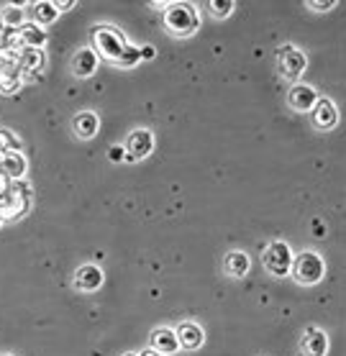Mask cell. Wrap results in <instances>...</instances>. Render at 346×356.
I'll use <instances>...</instances> for the list:
<instances>
[{
  "mask_svg": "<svg viewBox=\"0 0 346 356\" xmlns=\"http://www.w3.org/2000/svg\"><path fill=\"white\" fill-rule=\"evenodd\" d=\"M157 51H154V47H144V49H139V57L141 59H152Z\"/></svg>",
  "mask_w": 346,
  "mask_h": 356,
  "instance_id": "cell-26",
  "label": "cell"
},
{
  "mask_svg": "<svg viewBox=\"0 0 346 356\" xmlns=\"http://www.w3.org/2000/svg\"><path fill=\"white\" fill-rule=\"evenodd\" d=\"M72 70L77 77H90V74L97 70V54L88 47L80 49V51L72 57Z\"/></svg>",
  "mask_w": 346,
  "mask_h": 356,
  "instance_id": "cell-16",
  "label": "cell"
},
{
  "mask_svg": "<svg viewBox=\"0 0 346 356\" xmlns=\"http://www.w3.org/2000/svg\"><path fill=\"white\" fill-rule=\"evenodd\" d=\"M111 159H113V162H118V159H126V152H123V149H111Z\"/></svg>",
  "mask_w": 346,
  "mask_h": 356,
  "instance_id": "cell-27",
  "label": "cell"
},
{
  "mask_svg": "<svg viewBox=\"0 0 346 356\" xmlns=\"http://www.w3.org/2000/svg\"><path fill=\"white\" fill-rule=\"evenodd\" d=\"M18 36H21V44H26V49H41L47 44V31L33 24V21H26L18 29Z\"/></svg>",
  "mask_w": 346,
  "mask_h": 356,
  "instance_id": "cell-17",
  "label": "cell"
},
{
  "mask_svg": "<svg viewBox=\"0 0 346 356\" xmlns=\"http://www.w3.org/2000/svg\"><path fill=\"white\" fill-rule=\"evenodd\" d=\"M164 24L175 36H190L198 31L200 18H198L195 6H190V3H169L164 8Z\"/></svg>",
  "mask_w": 346,
  "mask_h": 356,
  "instance_id": "cell-2",
  "label": "cell"
},
{
  "mask_svg": "<svg viewBox=\"0 0 346 356\" xmlns=\"http://www.w3.org/2000/svg\"><path fill=\"white\" fill-rule=\"evenodd\" d=\"M0 172L8 179H21L26 175V156L21 152H8L0 156Z\"/></svg>",
  "mask_w": 346,
  "mask_h": 356,
  "instance_id": "cell-14",
  "label": "cell"
},
{
  "mask_svg": "<svg viewBox=\"0 0 346 356\" xmlns=\"http://www.w3.org/2000/svg\"><path fill=\"white\" fill-rule=\"evenodd\" d=\"M44 62H47V57H44L41 49H24L21 57H18V67L31 74H39L44 70Z\"/></svg>",
  "mask_w": 346,
  "mask_h": 356,
  "instance_id": "cell-20",
  "label": "cell"
},
{
  "mask_svg": "<svg viewBox=\"0 0 346 356\" xmlns=\"http://www.w3.org/2000/svg\"><path fill=\"white\" fill-rule=\"evenodd\" d=\"M21 82V67H18V59L8 51L0 49V90L6 92H13Z\"/></svg>",
  "mask_w": 346,
  "mask_h": 356,
  "instance_id": "cell-9",
  "label": "cell"
},
{
  "mask_svg": "<svg viewBox=\"0 0 346 356\" xmlns=\"http://www.w3.org/2000/svg\"><path fill=\"white\" fill-rule=\"evenodd\" d=\"M8 152H18V141L10 136L8 131H0V156L8 154Z\"/></svg>",
  "mask_w": 346,
  "mask_h": 356,
  "instance_id": "cell-23",
  "label": "cell"
},
{
  "mask_svg": "<svg viewBox=\"0 0 346 356\" xmlns=\"http://www.w3.org/2000/svg\"><path fill=\"white\" fill-rule=\"evenodd\" d=\"M313 123H315V129H321V131H331V129H336V123H338V111L336 106L331 103L329 97H318V103L313 106Z\"/></svg>",
  "mask_w": 346,
  "mask_h": 356,
  "instance_id": "cell-10",
  "label": "cell"
},
{
  "mask_svg": "<svg viewBox=\"0 0 346 356\" xmlns=\"http://www.w3.org/2000/svg\"><path fill=\"white\" fill-rule=\"evenodd\" d=\"M292 277L298 280L300 284H318L323 280V259L315 254V251H303L298 259L292 261Z\"/></svg>",
  "mask_w": 346,
  "mask_h": 356,
  "instance_id": "cell-3",
  "label": "cell"
},
{
  "mask_svg": "<svg viewBox=\"0 0 346 356\" xmlns=\"http://www.w3.org/2000/svg\"><path fill=\"white\" fill-rule=\"evenodd\" d=\"M0 226H3V218H0Z\"/></svg>",
  "mask_w": 346,
  "mask_h": 356,
  "instance_id": "cell-33",
  "label": "cell"
},
{
  "mask_svg": "<svg viewBox=\"0 0 346 356\" xmlns=\"http://www.w3.org/2000/svg\"><path fill=\"white\" fill-rule=\"evenodd\" d=\"M152 149H154V136H152V131H146V129L131 131L129 138H126V144H123V152H126V159H129V162L146 159V156L152 154Z\"/></svg>",
  "mask_w": 346,
  "mask_h": 356,
  "instance_id": "cell-7",
  "label": "cell"
},
{
  "mask_svg": "<svg viewBox=\"0 0 346 356\" xmlns=\"http://www.w3.org/2000/svg\"><path fill=\"white\" fill-rule=\"evenodd\" d=\"M208 10L216 18H223V16H228V13L234 10V3H231V0H223V3H218V0H216V3H210V6H208Z\"/></svg>",
  "mask_w": 346,
  "mask_h": 356,
  "instance_id": "cell-24",
  "label": "cell"
},
{
  "mask_svg": "<svg viewBox=\"0 0 346 356\" xmlns=\"http://www.w3.org/2000/svg\"><path fill=\"white\" fill-rule=\"evenodd\" d=\"M29 187L24 185H16V187H8L6 193L0 195V218H18L21 213H26L29 208Z\"/></svg>",
  "mask_w": 346,
  "mask_h": 356,
  "instance_id": "cell-5",
  "label": "cell"
},
{
  "mask_svg": "<svg viewBox=\"0 0 346 356\" xmlns=\"http://www.w3.org/2000/svg\"><path fill=\"white\" fill-rule=\"evenodd\" d=\"M277 59H280V72L285 80H290V82H298L300 80V74L306 72V65H308V59L306 54L300 51V49L295 47H282L280 51H277Z\"/></svg>",
  "mask_w": 346,
  "mask_h": 356,
  "instance_id": "cell-6",
  "label": "cell"
},
{
  "mask_svg": "<svg viewBox=\"0 0 346 356\" xmlns=\"http://www.w3.org/2000/svg\"><path fill=\"white\" fill-rule=\"evenodd\" d=\"M336 6V0H329V3H308V8H313V10H329Z\"/></svg>",
  "mask_w": 346,
  "mask_h": 356,
  "instance_id": "cell-25",
  "label": "cell"
},
{
  "mask_svg": "<svg viewBox=\"0 0 346 356\" xmlns=\"http://www.w3.org/2000/svg\"><path fill=\"white\" fill-rule=\"evenodd\" d=\"M54 8H56V13H59V10H70V8H72V0H65V3H54Z\"/></svg>",
  "mask_w": 346,
  "mask_h": 356,
  "instance_id": "cell-29",
  "label": "cell"
},
{
  "mask_svg": "<svg viewBox=\"0 0 346 356\" xmlns=\"http://www.w3.org/2000/svg\"><path fill=\"white\" fill-rule=\"evenodd\" d=\"M300 348H303V356H326V351H329V336L321 328H308L303 341H300Z\"/></svg>",
  "mask_w": 346,
  "mask_h": 356,
  "instance_id": "cell-13",
  "label": "cell"
},
{
  "mask_svg": "<svg viewBox=\"0 0 346 356\" xmlns=\"http://www.w3.org/2000/svg\"><path fill=\"white\" fill-rule=\"evenodd\" d=\"M288 103H290L292 111L298 113H310L313 106L318 103V92H315L310 85H303V82H295L288 92Z\"/></svg>",
  "mask_w": 346,
  "mask_h": 356,
  "instance_id": "cell-8",
  "label": "cell"
},
{
  "mask_svg": "<svg viewBox=\"0 0 346 356\" xmlns=\"http://www.w3.org/2000/svg\"><path fill=\"white\" fill-rule=\"evenodd\" d=\"M72 129L74 134H77V138H93L97 134V129H100V123H97V115L90 113V111H85V113H77L72 121Z\"/></svg>",
  "mask_w": 346,
  "mask_h": 356,
  "instance_id": "cell-18",
  "label": "cell"
},
{
  "mask_svg": "<svg viewBox=\"0 0 346 356\" xmlns=\"http://www.w3.org/2000/svg\"><path fill=\"white\" fill-rule=\"evenodd\" d=\"M136 356H162V354H157L154 348H146V351H141V354H136Z\"/></svg>",
  "mask_w": 346,
  "mask_h": 356,
  "instance_id": "cell-30",
  "label": "cell"
},
{
  "mask_svg": "<svg viewBox=\"0 0 346 356\" xmlns=\"http://www.w3.org/2000/svg\"><path fill=\"white\" fill-rule=\"evenodd\" d=\"M262 261H265V267H267V272H269V275L288 277V275H290V267H292L290 246H288L285 241H272L265 249V257H262Z\"/></svg>",
  "mask_w": 346,
  "mask_h": 356,
  "instance_id": "cell-4",
  "label": "cell"
},
{
  "mask_svg": "<svg viewBox=\"0 0 346 356\" xmlns=\"http://www.w3.org/2000/svg\"><path fill=\"white\" fill-rule=\"evenodd\" d=\"M33 16H36V21H33L36 26H41V24L47 26V24H54L59 13H56L54 3L44 0V3H36V6H33Z\"/></svg>",
  "mask_w": 346,
  "mask_h": 356,
  "instance_id": "cell-22",
  "label": "cell"
},
{
  "mask_svg": "<svg viewBox=\"0 0 346 356\" xmlns=\"http://www.w3.org/2000/svg\"><path fill=\"white\" fill-rule=\"evenodd\" d=\"M0 18H3L0 24L6 26V29H13V31H18V29L24 26V21H26V10H24V6H13V3H10V6H6V8H3Z\"/></svg>",
  "mask_w": 346,
  "mask_h": 356,
  "instance_id": "cell-21",
  "label": "cell"
},
{
  "mask_svg": "<svg viewBox=\"0 0 346 356\" xmlns=\"http://www.w3.org/2000/svg\"><path fill=\"white\" fill-rule=\"evenodd\" d=\"M175 336H178L180 348H187V351H195V348H200L203 341H205V333H203V328L198 323H193V321H185V323H180L178 331H175Z\"/></svg>",
  "mask_w": 346,
  "mask_h": 356,
  "instance_id": "cell-11",
  "label": "cell"
},
{
  "mask_svg": "<svg viewBox=\"0 0 346 356\" xmlns=\"http://www.w3.org/2000/svg\"><path fill=\"white\" fill-rule=\"evenodd\" d=\"M251 267V261L249 257L244 254V251H228L223 257V269H226V275H231V277H244L246 272H249Z\"/></svg>",
  "mask_w": 346,
  "mask_h": 356,
  "instance_id": "cell-19",
  "label": "cell"
},
{
  "mask_svg": "<svg viewBox=\"0 0 346 356\" xmlns=\"http://www.w3.org/2000/svg\"><path fill=\"white\" fill-rule=\"evenodd\" d=\"M8 182H10V179L8 177H6V175H3V172H0V195H3V193H6V190H8Z\"/></svg>",
  "mask_w": 346,
  "mask_h": 356,
  "instance_id": "cell-28",
  "label": "cell"
},
{
  "mask_svg": "<svg viewBox=\"0 0 346 356\" xmlns=\"http://www.w3.org/2000/svg\"><path fill=\"white\" fill-rule=\"evenodd\" d=\"M126 356H136V354H126Z\"/></svg>",
  "mask_w": 346,
  "mask_h": 356,
  "instance_id": "cell-32",
  "label": "cell"
},
{
  "mask_svg": "<svg viewBox=\"0 0 346 356\" xmlns=\"http://www.w3.org/2000/svg\"><path fill=\"white\" fill-rule=\"evenodd\" d=\"M0 356H13V354H0Z\"/></svg>",
  "mask_w": 346,
  "mask_h": 356,
  "instance_id": "cell-31",
  "label": "cell"
},
{
  "mask_svg": "<svg viewBox=\"0 0 346 356\" xmlns=\"http://www.w3.org/2000/svg\"><path fill=\"white\" fill-rule=\"evenodd\" d=\"M93 51L105 57L108 62L118 67H136L141 62L139 49L131 47L129 41L123 39V33L113 26H95L93 29Z\"/></svg>",
  "mask_w": 346,
  "mask_h": 356,
  "instance_id": "cell-1",
  "label": "cell"
},
{
  "mask_svg": "<svg viewBox=\"0 0 346 356\" xmlns=\"http://www.w3.org/2000/svg\"><path fill=\"white\" fill-rule=\"evenodd\" d=\"M152 348L162 356L180 351V343H178L175 331H172V328H157V331L152 333Z\"/></svg>",
  "mask_w": 346,
  "mask_h": 356,
  "instance_id": "cell-15",
  "label": "cell"
},
{
  "mask_svg": "<svg viewBox=\"0 0 346 356\" xmlns=\"http://www.w3.org/2000/svg\"><path fill=\"white\" fill-rule=\"evenodd\" d=\"M100 284H103V269L97 267V264H85V267L77 269L74 287L80 292H95L100 290Z\"/></svg>",
  "mask_w": 346,
  "mask_h": 356,
  "instance_id": "cell-12",
  "label": "cell"
}]
</instances>
